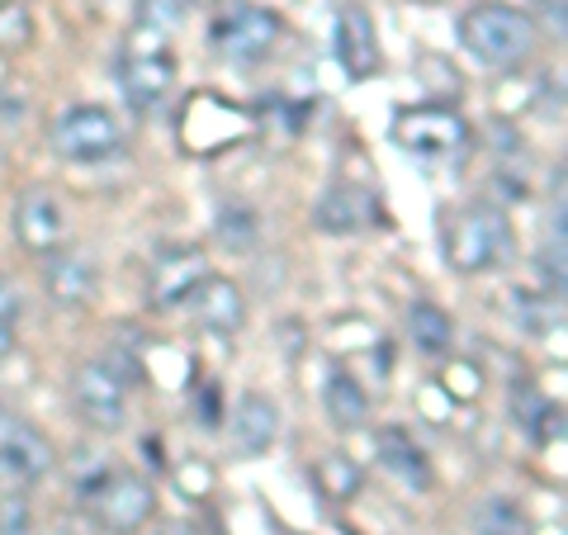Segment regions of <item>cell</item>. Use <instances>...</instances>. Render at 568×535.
Instances as JSON below:
<instances>
[{
    "label": "cell",
    "instance_id": "1",
    "mask_svg": "<svg viewBox=\"0 0 568 535\" xmlns=\"http://www.w3.org/2000/svg\"><path fill=\"white\" fill-rule=\"evenodd\" d=\"M459 43L484 67H521L536 52V20L517 6L484 0V6L459 14Z\"/></svg>",
    "mask_w": 568,
    "mask_h": 535
},
{
    "label": "cell",
    "instance_id": "2",
    "mask_svg": "<svg viewBox=\"0 0 568 535\" xmlns=\"http://www.w3.org/2000/svg\"><path fill=\"white\" fill-rule=\"evenodd\" d=\"M507 252H511V233L497 209H465L446 228V261L459 275H484Z\"/></svg>",
    "mask_w": 568,
    "mask_h": 535
},
{
    "label": "cell",
    "instance_id": "3",
    "mask_svg": "<svg viewBox=\"0 0 568 535\" xmlns=\"http://www.w3.org/2000/svg\"><path fill=\"white\" fill-rule=\"evenodd\" d=\"M123 148V133L110 110L100 104H77L67 110L58 123H52V152L62 162H110Z\"/></svg>",
    "mask_w": 568,
    "mask_h": 535
},
{
    "label": "cell",
    "instance_id": "4",
    "mask_svg": "<svg viewBox=\"0 0 568 535\" xmlns=\"http://www.w3.org/2000/svg\"><path fill=\"white\" fill-rule=\"evenodd\" d=\"M388 133H394V142L407 152L446 157V152H459L469 142V123L455 110H446V104H413V110H398Z\"/></svg>",
    "mask_w": 568,
    "mask_h": 535
},
{
    "label": "cell",
    "instance_id": "5",
    "mask_svg": "<svg viewBox=\"0 0 568 535\" xmlns=\"http://www.w3.org/2000/svg\"><path fill=\"white\" fill-rule=\"evenodd\" d=\"M280 14L275 10H265V6H237L233 14H223L219 24H213V48L223 52V58H233V62H265L275 52L280 43Z\"/></svg>",
    "mask_w": 568,
    "mask_h": 535
},
{
    "label": "cell",
    "instance_id": "6",
    "mask_svg": "<svg viewBox=\"0 0 568 535\" xmlns=\"http://www.w3.org/2000/svg\"><path fill=\"white\" fill-rule=\"evenodd\" d=\"M91 516L104 531L133 535L156 516V493L148 478H138V474H110L100 484V493L91 497Z\"/></svg>",
    "mask_w": 568,
    "mask_h": 535
},
{
    "label": "cell",
    "instance_id": "7",
    "mask_svg": "<svg viewBox=\"0 0 568 535\" xmlns=\"http://www.w3.org/2000/svg\"><path fill=\"white\" fill-rule=\"evenodd\" d=\"M71 398H77L81 417L100 426V432H119L123 413H129V384L104 365V361H85L71 374Z\"/></svg>",
    "mask_w": 568,
    "mask_h": 535
},
{
    "label": "cell",
    "instance_id": "8",
    "mask_svg": "<svg viewBox=\"0 0 568 535\" xmlns=\"http://www.w3.org/2000/svg\"><path fill=\"white\" fill-rule=\"evenodd\" d=\"M14 238L33 256H52L62 246V209L48 190H24L14 204Z\"/></svg>",
    "mask_w": 568,
    "mask_h": 535
},
{
    "label": "cell",
    "instance_id": "9",
    "mask_svg": "<svg viewBox=\"0 0 568 535\" xmlns=\"http://www.w3.org/2000/svg\"><path fill=\"white\" fill-rule=\"evenodd\" d=\"M0 470L14 474L20 484H33L52 470V445L24 422H0Z\"/></svg>",
    "mask_w": 568,
    "mask_h": 535
},
{
    "label": "cell",
    "instance_id": "10",
    "mask_svg": "<svg viewBox=\"0 0 568 535\" xmlns=\"http://www.w3.org/2000/svg\"><path fill=\"white\" fill-rule=\"evenodd\" d=\"M209 280V256L185 246V252H171L162 265L152 271V309H175L190 294H200V284Z\"/></svg>",
    "mask_w": 568,
    "mask_h": 535
},
{
    "label": "cell",
    "instance_id": "11",
    "mask_svg": "<svg viewBox=\"0 0 568 535\" xmlns=\"http://www.w3.org/2000/svg\"><path fill=\"white\" fill-rule=\"evenodd\" d=\"M280 436V407L265 394H246L233 417V451L237 455H265Z\"/></svg>",
    "mask_w": 568,
    "mask_h": 535
},
{
    "label": "cell",
    "instance_id": "12",
    "mask_svg": "<svg viewBox=\"0 0 568 535\" xmlns=\"http://www.w3.org/2000/svg\"><path fill=\"white\" fill-rule=\"evenodd\" d=\"M43 290L58 309H81V303L95 294V265L77 252H58L43 271Z\"/></svg>",
    "mask_w": 568,
    "mask_h": 535
},
{
    "label": "cell",
    "instance_id": "13",
    "mask_svg": "<svg viewBox=\"0 0 568 535\" xmlns=\"http://www.w3.org/2000/svg\"><path fill=\"white\" fill-rule=\"evenodd\" d=\"M336 58L346 62L351 77H369V71H379L375 24H369L365 10H342V20H336Z\"/></svg>",
    "mask_w": 568,
    "mask_h": 535
},
{
    "label": "cell",
    "instance_id": "14",
    "mask_svg": "<svg viewBox=\"0 0 568 535\" xmlns=\"http://www.w3.org/2000/svg\"><path fill=\"white\" fill-rule=\"evenodd\" d=\"M200 323L209 332H223V336H233L242 332L246 323V299L233 280H223V275H213L200 284Z\"/></svg>",
    "mask_w": 568,
    "mask_h": 535
},
{
    "label": "cell",
    "instance_id": "15",
    "mask_svg": "<svg viewBox=\"0 0 568 535\" xmlns=\"http://www.w3.org/2000/svg\"><path fill=\"white\" fill-rule=\"evenodd\" d=\"M119 81H123V95H129V104L148 110V104H156V100L171 91V81H175V58H142V62L123 58Z\"/></svg>",
    "mask_w": 568,
    "mask_h": 535
},
{
    "label": "cell",
    "instance_id": "16",
    "mask_svg": "<svg viewBox=\"0 0 568 535\" xmlns=\"http://www.w3.org/2000/svg\"><path fill=\"white\" fill-rule=\"evenodd\" d=\"M323 407L342 432H351V426H361L369 417V394L361 388V380H351V374H332L327 388H323Z\"/></svg>",
    "mask_w": 568,
    "mask_h": 535
},
{
    "label": "cell",
    "instance_id": "17",
    "mask_svg": "<svg viewBox=\"0 0 568 535\" xmlns=\"http://www.w3.org/2000/svg\"><path fill=\"white\" fill-rule=\"evenodd\" d=\"M407 336H413V346L426 355H446L455 342V327H450L446 309H436V303H413V309H407Z\"/></svg>",
    "mask_w": 568,
    "mask_h": 535
},
{
    "label": "cell",
    "instance_id": "18",
    "mask_svg": "<svg viewBox=\"0 0 568 535\" xmlns=\"http://www.w3.org/2000/svg\"><path fill=\"white\" fill-rule=\"evenodd\" d=\"M313 219H317V228H323V233H332V238H346V233H355V228L365 223V200H355L351 190L332 185V190L323 194V200H317Z\"/></svg>",
    "mask_w": 568,
    "mask_h": 535
},
{
    "label": "cell",
    "instance_id": "19",
    "mask_svg": "<svg viewBox=\"0 0 568 535\" xmlns=\"http://www.w3.org/2000/svg\"><path fill=\"white\" fill-rule=\"evenodd\" d=\"M317 488H323V497H332V503H351L355 493H361V465L346 455H323L317 460Z\"/></svg>",
    "mask_w": 568,
    "mask_h": 535
},
{
    "label": "cell",
    "instance_id": "20",
    "mask_svg": "<svg viewBox=\"0 0 568 535\" xmlns=\"http://www.w3.org/2000/svg\"><path fill=\"white\" fill-rule=\"evenodd\" d=\"M39 39L29 0H0V52H24Z\"/></svg>",
    "mask_w": 568,
    "mask_h": 535
},
{
    "label": "cell",
    "instance_id": "21",
    "mask_svg": "<svg viewBox=\"0 0 568 535\" xmlns=\"http://www.w3.org/2000/svg\"><path fill=\"white\" fill-rule=\"evenodd\" d=\"M474 531L478 535H530V522L511 497H488V503L474 512Z\"/></svg>",
    "mask_w": 568,
    "mask_h": 535
},
{
    "label": "cell",
    "instance_id": "22",
    "mask_svg": "<svg viewBox=\"0 0 568 535\" xmlns=\"http://www.w3.org/2000/svg\"><path fill=\"white\" fill-rule=\"evenodd\" d=\"M256 213L252 209H223L219 213V246L223 252H233V256H246V252H256V242H261V233H256Z\"/></svg>",
    "mask_w": 568,
    "mask_h": 535
},
{
    "label": "cell",
    "instance_id": "23",
    "mask_svg": "<svg viewBox=\"0 0 568 535\" xmlns=\"http://www.w3.org/2000/svg\"><path fill=\"white\" fill-rule=\"evenodd\" d=\"M417 77H422L426 91L436 95V104L440 100H459V91H465V77H459L455 62L440 58V52H422V58H417Z\"/></svg>",
    "mask_w": 568,
    "mask_h": 535
},
{
    "label": "cell",
    "instance_id": "24",
    "mask_svg": "<svg viewBox=\"0 0 568 535\" xmlns=\"http://www.w3.org/2000/svg\"><path fill=\"white\" fill-rule=\"evenodd\" d=\"M379 455H384V465L403 474V478H413V484H426V465H422V451H413V441H407L403 432H388L379 441Z\"/></svg>",
    "mask_w": 568,
    "mask_h": 535
},
{
    "label": "cell",
    "instance_id": "25",
    "mask_svg": "<svg viewBox=\"0 0 568 535\" xmlns=\"http://www.w3.org/2000/svg\"><path fill=\"white\" fill-rule=\"evenodd\" d=\"M511 317L526 327V332H549V327H559V313H555V303L549 299H536V294H526V290H511Z\"/></svg>",
    "mask_w": 568,
    "mask_h": 535
},
{
    "label": "cell",
    "instance_id": "26",
    "mask_svg": "<svg viewBox=\"0 0 568 535\" xmlns=\"http://www.w3.org/2000/svg\"><path fill=\"white\" fill-rule=\"evenodd\" d=\"M171 33L166 29H156V24H148V20H138L133 29H129V48H123V58L129 62H142V58H171Z\"/></svg>",
    "mask_w": 568,
    "mask_h": 535
},
{
    "label": "cell",
    "instance_id": "27",
    "mask_svg": "<svg viewBox=\"0 0 568 535\" xmlns=\"http://www.w3.org/2000/svg\"><path fill=\"white\" fill-rule=\"evenodd\" d=\"M440 384H446V398H450V403H455V398H478V394H484V374H478V365H469V361H455Z\"/></svg>",
    "mask_w": 568,
    "mask_h": 535
},
{
    "label": "cell",
    "instance_id": "28",
    "mask_svg": "<svg viewBox=\"0 0 568 535\" xmlns=\"http://www.w3.org/2000/svg\"><path fill=\"white\" fill-rule=\"evenodd\" d=\"M0 535H33V512L20 493L0 497Z\"/></svg>",
    "mask_w": 568,
    "mask_h": 535
},
{
    "label": "cell",
    "instance_id": "29",
    "mask_svg": "<svg viewBox=\"0 0 568 535\" xmlns=\"http://www.w3.org/2000/svg\"><path fill=\"white\" fill-rule=\"evenodd\" d=\"M142 20L156 24V29L181 24L185 20V0H148V6H142Z\"/></svg>",
    "mask_w": 568,
    "mask_h": 535
},
{
    "label": "cell",
    "instance_id": "30",
    "mask_svg": "<svg viewBox=\"0 0 568 535\" xmlns=\"http://www.w3.org/2000/svg\"><path fill=\"white\" fill-rule=\"evenodd\" d=\"M417 407H422V413H426V417H436V422H440V417H446V413H450V398H446V388L426 384V388H422V394H417Z\"/></svg>",
    "mask_w": 568,
    "mask_h": 535
},
{
    "label": "cell",
    "instance_id": "31",
    "mask_svg": "<svg viewBox=\"0 0 568 535\" xmlns=\"http://www.w3.org/2000/svg\"><path fill=\"white\" fill-rule=\"evenodd\" d=\"M175 484H181V488L194 497V493H209V488H213V474H209V470H200V465H181V474H175Z\"/></svg>",
    "mask_w": 568,
    "mask_h": 535
},
{
    "label": "cell",
    "instance_id": "32",
    "mask_svg": "<svg viewBox=\"0 0 568 535\" xmlns=\"http://www.w3.org/2000/svg\"><path fill=\"white\" fill-rule=\"evenodd\" d=\"M20 309H24V303H20V290H14V284H10L6 275H0V323H10V327H14V317H20Z\"/></svg>",
    "mask_w": 568,
    "mask_h": 535
},
{
    "label": "cell",
    "instance_id": "33",
    "mask_svg": "<svg viewBox=\"0 0 568 535\" xmlns=\"http://www.w3.org/2000/svg\"><path fill=\"white\" fill-rule=\"evenodd\" d=\"M200 426H223V417H219V388H209V394H200Z\"/></svg>",
    "mask_w": 568,
    "mask_h": 535
},
{
    "label": "cell",
    "instance_id": "34",
    "mask_svg": "<svg viewBox=\"0 0 568 535\" xmlns=\"http://www.w3.org/2000/svg\"><path fill=\"white\" fill-rule=\"evenodd\" d=\"M10 355H14V327L0 323V361H10Z\"/></svg>",
    "mask_w": 568,
    "mask_h": 535
},
{
    "label": "cell",
    "instance_id": "35",
    "mask_svg": "<svg viewBox=\"0 0 568 535\" xmlns=\"http://www.w3.org/2000/svg\"><path fill=\"white\" fill-rule=\"evenodd\" d=\"M162 535H194V531H190V526H181V522H175V526H166Z\"/></svg>",
    "mask_w": 568,
    "mask_h": 535
},
{
    "label": "cell",
    "instance_id": "36",
    "mask_svg": "<svg viewBox=\"0 0 568 535\" xmlns=\"http://www.w3.org/2000/svg\"><path fill=\"white\" fill-rule=\"evenodd\" d=\"M190 6H219V0H190Z\"/></svg>",
    "mask_w": 568,
    "mask_h": 535
}]
</instances>
